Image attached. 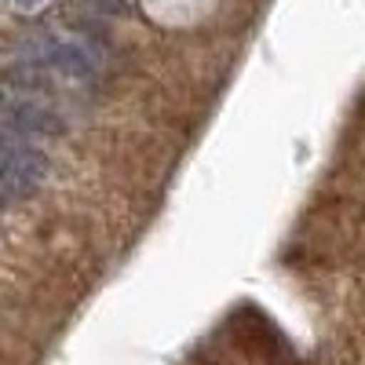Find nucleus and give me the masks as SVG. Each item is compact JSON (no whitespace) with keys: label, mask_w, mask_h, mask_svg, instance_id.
Listing matches in <instances>:
<instances>
[{"label":"nucleus","mask_w":365,"mask_h":365,"mask_svg":"<svg viewBox=\"0 0 365 365\" xmlns=\"http://www.w3.org/2000/svg\"><path fill=\"white\" fill-rule=\"evenodd\" d=\"M84 8H96V11H110V15H120L125 11V4L120 0H81Z\"/></svg>","instance_id":"39448f33"},{"label":"nucleus","mask_w":365,"mask_h":365,"mask_svg":"<svg viewBox=\"0 0 365 365\" xmlns=\"http://www.w3.org/2000/svg\"><path fill=\"white\" fill-rule=\"evenodd\" d=\"M4 135L8 139H58L66 135V120L48 103H41L29 91H4Z\"/></svg>","instance_id":"7ed1b4c3"},{"label":"nucleus","mask_w":365,"mask_h":365,"mask_svg":"<svg viewBox=\"0 0 365 365\" xmlns=\"http://www.w3.org/2000/svg\"><path fill=\"white\" fill-rule=\"evenodd\" d=\"M44 4H48V0H8V8H11L15 15H37Z\"/></svg>","instance_id":"20e7f679"},{"label":"nucleus","mask_w":365,"mask_h":365,"mask_svg":"<svg viewBox=\"0 0 365 365\" xmlns=\"http://www.w3.org/2000/svg\"><path fill=\"white\" fill-rule=\"evenodd\" d=\"M48 179V154L26 139L4 135V158H0V205L11 208L19 201H29Z\"/></svg>","instance_id":"f03ea898"},{"label":"nucleus","mask_w":365,"mask_h":365,"mask_svg":"<svg viewBox=\"0 0 365 365\" xmlns=\"http://www.w3.org/2000/svg\"><path fill=\"white\" fill-rule=\"evenodd\" d=\"M11 63L37 66L48 77H66L81 84H96L103 70V55L91 41L81 37H58V34H29L11 48Z\"/></svg>","instance_id":"f257e3e1"}]
</instances>
